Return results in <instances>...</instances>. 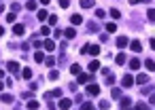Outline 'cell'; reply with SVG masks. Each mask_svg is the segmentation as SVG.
I'll return each mask as SVG.
<instances>
[{"label": "cell", "mask_w": 155, "mask_h": 110, "mask_svg": "<svg viewBox=\"0 0 155 110\" xmlns=\"http://www.w3.org/2000/svg\"><path fill=\"white\" fill-rule=\"evenodd\" d=\"M70 106H72V100H70V97H60V104H57V108L70 110Z\"/></svg>", "instance_id": "6da1fadb"}, {"label": "cell", "mask_w": 155, "mask_h": 110, "mask_svg": "<svg viewBox=\"0 0 155 110\" xmlns=\"http://www.w3.org/2000/svg\"><path fill=\"white\" fill-rule=\"evenodd\" d=\"M121 85H123V87H132V85H134V76H132V74H125L123 78H121Z\"/></svg>", "instance_id": "7a4b0ae2"}, {"label": "cell", "mask_w": 155, "mask_h": 110, "mask_svg": "<svg viewBox=\"0 0 155 110\" xmlns=\"http://www.w3.org/2000/svg\"><path fill=\"white\" fill-rule=\"evenodd\" d=\"M7 68H9L15 76H17V72H19V64H17V62H9V64H7Z\"/></svg>", "instance_id": "3957f363"}, {"label": "cell", "mask_w": 155, "mask_h": 110, "mask_svg": "<svg viewBox=\"0 0 155 110\" xmlns=\"http://www.w3.org/2000/svg\"><path fill=\"white\" fill-rule=\"evenodd\" d=\"M24 32H26V28L21 25V23H15V25H13V34H15V36H21Z\"/></svg>", "instance_id": "277c9868"}, {"label": "cell", "mask_w": 155, "mask_h": 110, "mask_svg": "<svg viewBox=\"0 0 155 110\" xmlns=\"http://www.w3.org/2000/svg\"><path fill=\"white\" fill-rule=\"evenodd\" d=\"M130 47H132V51H134V53H140V51H142L140 40H132V42H130Z\"/></svg>", "instance_id": "5b68a950"}, {"label": "cell", "mask_w": 155, "mask_h": 110, "mask_svg": "<svg viewBox=\"0 0 155 110\" xmlns=\"http://www.w3.org/2000/svg\"><path fill=\"white\" fill-rule=\"evenodd\" d=\"M87 93H89V95H98V93H100V87L92 82V85H87Z\"/></svg>", "instance_id": "8992f818"}, {"label": "cell", "mask_w": 155, "mask_h": 110, "mask_svg": "<svg viewBox=\"0 0 155 110\" xmlns=\"http://www.w3.org/2000/svg\"><path fill=\"white\" fill-rule=\"evenodd\" d=\"M77 76H79V82H83V85H85V82H92V78H94L92 74H83V72L77 74Z\"/></svg>", "instance_id": "52a82bcc"}, {"label": "cell", "mask_w": 155, "mask_h": 110, "mask_svg": "<svg viewBox=\"0 0 155 110\" xmlns=\"http://www.w3.org/2000/svg\"><path fill=\"white\" fill-rule=\"evenodd\" d=\"M87 53H92V55H100V47L98 45H87V49H85Z\"/></svg>", "instance_id": "ba28073f"}, {"label": "cell", "mask_w": 155, "mask_h": 110, "mask_svg": "<svg viewBox=\"0 0 155 110\" xmlns=\"http://www.w3.org/2000/svg\"><path fill=\"white\" fill-rule=\"evenodd\" d=\"M127 45H130V40H127L125 36H119V38H117V47H119V49H123V47H127Z\"/></svg>", "instance_id": "9c48e42d"}, {"label": "cell", "mask_w": 155, "mask_h": 110, "mask_svg": "<svg viewBox=\"0 0 155 110\" xmlns=\"http://www.w3.org/2000/svg\"><path fill=\"white\" fill-rule=\"evenodd\" d=\"M130 106H132L130 97H121V110H130Z\"/></svg>", "instance_id": "30bf717a"}, {"label": "cell", "mask_w": 155, "mask_h": 110, "mask_svg": "<svg viewBox=\"0 0 155 110\" xmlns=\"http://www.w3.org/2000/svg\"><path fill=\"white\" fill-rule=\"evenodd\" d=\"M134 82H138V85H145V82H149V76H147V74H138L136 78H134Z\"/></svg>", "instance_id": "8fae6325"}, {"label": "cell", "mask_w": 155, "mask_h": 110, "mask_svg": "<svg viewBox=\"0 0 155 110\" xmlns=\"http://www.w3.org/2000/svg\"><path fill=\"white\" fill-rule=\"evenodd\" d=\"M102 72L106 74V85H113V82H115V76H113V72H111V70H102Z\"/></svg>", "instance_id": "7c38bea8"}, {"label": "cell", "mask_w": 155, "mask_h": 110, "mask_svg": "<svg viewBox=\"0 0 155 110\" xmlns=\"http://www.w3.org/2000/svg\"><path fill=\"white\" fill-rule=\"evenodd\" d=\"M42 47H45V49H47V51H53V49H55V42H53V40H51V38H47V40H45V42H42Z\"/></svg>", "instance_id": "4fadbf2b"}, {"label": "cell", "mask_w": 155, "mask_h": 110, "mask_svg": "<svg viewBox=\"0 0 155 110\" xmlns=\"http://www.w3.org/2000/svg\"><path fill=\"white\" fill-rule=\"evenodd\" d=\"M70 23H72V25H81V23H83V17H81V15H72V17H70Z\"/></svg>", "instance_id": "5bb4252c"}, {"label": "cell", "mask_w": 155, "mask_h": 110, "mask_svg": "<svg viewBox=\"0 0 155 110\" xmlns=\"http://www.w3.org/2000/svg\"><path fill=\"white\" fill-rule=\"evenodd\" d=\"M106 32H108V34L117 32V23H115V21H108V23H106Z\"/></svg>", "instance_id": "9a60e30c"}, {"label": "cell", "mask_w": 155, "mask_h": 110, "mask_svg": "<svg viewBox=\"0 0 155 110\" xmlns=\"http://www.w3.org/2000/svg\"><path fill=\"white\" fill-rule=\"evenodd\" d=\"M64 34H66V38H74V36H77V30H74V28H66Z\"/></svg>", "instance_id": "2e32d148"}, {"label": "cell", "mask_w": 155, "mask_h": 110, "mask_svg": "<svg viewBox=\"0 0 155 110\" xmlns=\"http://www.w3.org/2000/svg\"><path fill=\"white\" fill-rule=\"evenodd\" d=\"M94 0H81V9H94Z\"/></svg>", "instance_id": "e0dca14e"}, {"label": "cell", "mask_w": 155, "mask_h": 110, "mask_svg": "<svg viewBox=\"0 0 155 110\" xmlns=\"http://www.w3.org/2000/svg\"><path fill=\"white\" fill-rule=\"evenodd\" d=\"M130 68H132V70H138V68H140V59H138V57L130 59Z\"/></svg>", "instance_id": "ac0fdd59"}, {"label": "cell", "mask_w": 155, "mask_h": 110, "mask_svg": "<svg viewBox=\"0 0 155 110\" xmlns=\"http://www.w3.org/2000/svg\"><path fill=\"white\" fill-rule=\"evenodd\" d=\"M0 100H2L4 104H11V102H13V95H11V93H2V95H0Z\"/></svg>", "instance_id": "d6986e66"}, {"label": "cell", "mask_w": 155, "mask_h": 110, "mask_svg": "<svg viewBox=\"0 0 155 110\" xmlns=\"http://www.w3.org/2000/svg\"><path fill=\"white\" fill-rule=\"evenodd\" d=\"M89 70H92V72H96V70H100V62H98V59L89 62Z\"/></svg>", "instance_id": "ffe728a7"}, {"label": "cell", "mask_w": 155, "mask_h": 110, "mask_svg": "<svg viewBox=\"0 0 155 110\" xmlns=\"http://www.w3.org/2000/svg\"><path fill=\"white\" fill-rule=\"evenodd\" d=\"M21 76H24V78H32V68H24V70H21Z\"/></svg>", "instance_id": "44dd1931"}, {"label": "cell", "mask_w": 155, "mask_h": 110, "mask_svg": "<svg viewBox=\"0 0 155 110\" xmlns=\"http://www.w3.org/2000/svg\"><path fill=\"white\" fill-rule=\"evenodd\" d=\"M38 106H40V104L36 102V100H30L28 102V110H38Z\"/></svg>", "instance_id": "7402d4cb"}, {"label": "cell", "mask_w": 155, "mask_h": 110, "mask_svg": "<svg viewBox=\"0 0 155 110\" xmlns=\"http://www.w3.org/2000/svg\"><path fill=\"white\" fill-rule=\"evenodd\" d=\"M70 72H72V74H81V66H79V64H72V66H70Z\"/></svg>", "instance_id": "603a6c76"}, {"label": "cell", "mask_w": 155, "mask_h": 110, "mask_svg": "<svg viewBox=\"0 0 155 110\" xmlns=\"http://www.w3.org/2000/svg\"><path fill=\"white\" fill-rule=\"evenodd\" d=\"M34 62H38V64H40V62H45V55H42L40 51H36V53H34Z\"/></svg>", "instance_id": "cb8c5ba5"}, {"label": "cell", "mask_w": 155, "mask_h": 110, "mask_svg": "<svg viewBox=\"0 0 155 110\" xmlns=\"http://www.w3.org/2000/svg\"><path fill=\"white\" fill-rule=\"evenodd\" d=\"M57 78H60L57 70H49V80H57Z\"/></svg>", "instance_id": "d4e9b609"}, {"label": "cell", "mask_w": 155, "mask_h": 110, "mask_svg": "<svg viewBox=\"0 0 155 110\" xmlns=\"http://www.w3.org/2000/svg\"><path fill=\"white\" fill-rule=\"evenodd\" d=\"M145 66H147V70H151V72L155 70V62H153V59H147V62H145Z\"/></svg>", "instance_id": "484cf974"}, {"label": "cell", "mask_w": 155, "mask_h": 110, "mask_svg": "<svg viewBox=\"0 0 155 110\" xmlns=\"http://www.w3.org/2000/svg\"><path fill=\"white\" fill-rule=\"evenodd\" d=\"M36 17H38L40 21H45L47 17H49V15H47V11H38V13H36Z\"/></svg>", "instance_id": "4316f807"}, {"label": "cell", "mask_w": 155, "mask_h": 110, "mask_svg": "<svg viewBox=\"0 0 155 110\" xmlns=\"http://www.w3.org/2000/svg\"><path fill=\"white\" fill-rule=\"evenodd\" d=\"M96 17H98V19H104V17H106L104 9H96Z\"/></svg>", "instance_id": "83f0119b"}, {"label": "cell", "mask_w": 155, "mask_h": 110, "mask_svg": "<svg viewBox=\"0 0 155 110\" xmlns=\"http://www.w3.org/2000/svg\"><path fill=\"white\" fill-rule=\"evenodd\" d=\"M115 62L119 64V66H121V64H125V55H123V53H119V55L115 57Z\"/></svg>", "instance_id": "f1b7e54d"}, {"label": "cell", "mask_w": 155, "mask_h": 110, "mask_svg": "<svg viewBox=\"0 0 155 110\" xmlns=\"http://www.w3.org/2000/svg\"><path fill=\"white\" fill-rule=\"evenodd\" d=\"M98 106H100V110H108V108H111V104L106 102V100H102V102L98 104Z\"/></svg>", "instance_id": "f546056e"}, {"label": "cell", "mask_w": 155, "mask_h": 110, "mask_svg": "<svg viewBox=\"0 0 155 110\" xmlns=\"http://www.w3.org/2000/svg\"><path fill=\"white\" fill-rule=\"evenodd\" d=\"M40 34H42V36H49V34H51L49 25H42V28H40Z\"/></svg>", "instance_id": "4dcf8cb0"}, {"label": "cell", "mask_w": 155, "mask_h": 110, "mask_svg": "<svg viewBox=\"0 0 155 110\" xmlns=\"http://www.w3.org/2000/svg\"><path fill=\"white\" fill-rule=\"evenodd\" d=\"M111 17H113V19H119V17H121L119 9H113V11H111Z\"/></svg>", "instance_id": "1f68e13d"}, {"label": "cell", "mask_w": 155, "mask_h": 110, "mask_svg": "<svg viewBox=\"0 0 155 110\" xmlns=\"http://www.w3.org/2000/svg\"><path fill=\"white\" fill-rule=\"evenodd\" d=\"M26 9H28V11H34V9H36V0H30V2L26 4Z\"/></svg>", "instance_id": "d6a6232c"}, {"label": "cell", "mask_w": 155, "mask_h": 110, "mask_svg": "<svg viewBox=\"0 0 155 110\" xmlns=\"http://www.w3.org/2000/svg\"><path fill=\"white\" fill-rule=\"evenodd\" d=\"M111 95H113V100H119V97H121V89H113Z\"/></svg>", "instance_id": "836d02e7"}, {"label": "cell", "mask_w": 155, "mask_h": 110, "mask_svg": "<svg viewBox=\"0 0 155 110\" xmlns=\"http://www.w3.org/2000/svg\"><path fill=\"white\" fill-rule=\"evenodd\" d=\"M147 17L151 19V21H155V9H149L147 11Z\"/></svg>", "instance_id": "e575fe53"}, {"label": "cell", "mask_w": 155, "mask_h": 110, "mask_svg": "<svg viewBox=\"0 0 155 110\" xmlns=\"http://www.w3.org/2000/svg\"><path fill=\"white\" fill-rule=\"evenodd\" d=\"M81 110H94V104H89V102H83Z\"/></svg>", "instance_id": "d590c367"}, {"label": "cell", "mask_w": 155, "mask_h": 110, "mask_svg": "<svg viewBox=\"0 0 155 110\" xmlns=\"http://www.w3.org/2000/svg\"><path fill=\"white\" fill-rule=\"evenodd\" d=\"M51 97H62V89H53L51 91Z\"/></svg>", "instance_id": "8d00e7d4"}, {"label": "cell", "mask_w": 155, "mask_h": 110, "mask_svg": "<svg viewBox=\"0 0 155 110\" xmlns=\"http://www.w3.org/2000/svg\"><path fill=\"white\" fill-rule=\"evenodd\" d=\"M60 7L62 9H68V7H70V0H60Z\"/></svg>", "instance_id": "74e56055"}, {"label": "cell", "mask_w": 155, "mask_h": 110, "mask_svg": "<svg viewBox=\"0 0 155 110\" xmlns=\"http://www.w3.org/2000/svg\"><path fill=\"white\" fill-rule=\"evenodd\" d=\"M32 45H34L36 49H40V47H42V42H40V40H36V38H34V36H32Z\"/></svg>", "instance_id": "f35d334b"}, {"label": "cell", "mask_w": 155, "mask_h": 110, "mask_svg": "<svg viewBox=\"0 0 155 110\" xmlns=\"http://www.w3.org/2000/svg\"><path fill=\"white\" fill-rule=\"evenodd\" d=\"M47 19H49V23H51V25H55V23H57V15H51V17H47Z\"/></svg>", "instance_id": "ab89813d"}, {"label": "cell", "mask_w": 155, "mask_h": 110, "mask_svg": "<svg viewBox=\"0 0 155 110\" xmlns=\"http://www.w3.org/2000/svg\"><path fill=\"white\" fill-rule=\"evenodd\" d=\"M87 30H89V32H96V30H98V23H94V21H92V23L87 25Z\"/></svg>", "instance_id": "60d3db41"}, {"label": "cell", "mask_w": 155, "mask_h": 110, "mask_svg": "<svg viewBox=\"0 0 155 110\" xmlns=\"http://www.w3.org/2000/svg\"><path fill=\"white\" fill-rule=\"evenodd\" d=\"M45 64L49 66V68H53V64H55V59H53V57H47V59H45Z\"/></svg>", "instance_id": "b9f144b4"}, {"label": "cell", "mask_w": 155, "mask_h": 110, "mask_svg": "<svg viewBox=\"0 0 155 110\" xmlns=\"http://www.w3.org/2000/svg\"><path fill=\"white\" fill-rule=\"evenodd\" d=\"M136 106H138V110H149V106H147V104H145V102H138V104H136Z\"/></svg>", "instance_id": "7bdbcfd3"}, {"label": "cell", "mask_w": 155, "mask_h": 110, "mask_svg": "<svg viewBox=\"0 0 155 110\" xmlns=\"http://www.w3.org/2000/svg\"><path fill=\"white\" fill-rule=\"evenodd\" d=\"M15 19H17V17H15V13H9L7 15V21H15Z\"/></svg>", "instance_id": "ee69618b"}, {"label": "cell", "mask_w": 155, "mask_h": 110, "mask_svg": "<svg viewBox=\"0 0 155 110\" xmlns=\"http://www.w3.org/2000/svg\"><path fill=\"white\" fill-rule=\"evenodd\" d=\"M138 2H149V0H130V4H138Z\"/></svg>", "instance_id": "f6af8a7d"}, {"label": "cell", "mask_w": 155, "mask_h": 110, "mask_svg": "<svg viewBox=\"0 0 155 110\" xmlns=\"http://www.w3.org/2000/svg\"><path fill=\"white\" fill-rule=\"evenodd\" d=\"M149 45H151V49H155V38H151V40H149Z\"/></svg>", "instance_id": "bcb514c9"}, {"label": "cell", "mask_w": 155, "mask_h": 110, "mask_svg": "<svg viewBox=\"0 0 155 110\" xmlns=\"http://www.w3.org/2000/svg\"><path fill=\"white\" fill-rule=\"evenodd\" d=\"M151 104L155 106V93H151Z\"/></svg>", "instance_id": "7dc6e473"}, {"label": "cell", "mask_w": 155, "mask_h": 110, "mask_svg": "<svg viewBox=\"0 0 155 110\" xmlns=\"http://www.w3.org/2000/svg\"><path fill=\"white\" fill-rule=\"evenodd\" d=\"M0 36H4V28L2 25H0Z\"/></svg>", "instance_id": "c3c4849f"}, {"label": "cell", "mask_w": 155, "mask_h": 110, "mask_svg": "<svg viewBox=\"0 0 155 110\" xmlns=\"http://www.w3.org/2000/svg\"><path fill=\"white\" fill-rule=\"evenodd\" d=\"M40 2H42V4H49V2H51V0H40Z\"/></svg>", "instance_id": "681fc988"}, {"label": "cell", "mask_w": 155, "mask_h": 110, "mask_svg": "<svg viewBox=\"0 0 155 110\" xmlns=\"http://www.w3.org/2000/svg\"><path fill=\"white\" fill-rule=\"evenodd\" d=\"M2 87H4V85H2V80H0V89H2Z\"/></svg>", "instance_id": "f907efd6"}]
</instances>
